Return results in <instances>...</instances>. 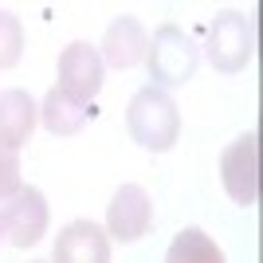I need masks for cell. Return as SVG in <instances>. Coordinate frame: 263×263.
I'll return each mask as SVG.
<instances>
[{
	"instance_id": "2e32d148",
	"label": "cell",
	"mask_w": 263,
	"mask_h": 263,
	"mask_svg": "<svg viewBox=\"0 0 263 263\" xmlns=\"http://www.w3.org/2000/svg\"><path fill=\"white\" fill-rule=\"evenodd\" d=\"M32 263H44V259H32Z\"/></svg>"
},
{
	"instance_id": "30bf717a",
	"label": "cell",
	"mask_w": 263,
	"mask_h": 263,
	"mask_svg": "<svg viewBox=\"0 0 263 263\" xmlns=\"http://www.w3.org/2000/svg\"><path fill=\"white\" fill-rule=\"evenodd\" d=\"M145 51H149V35L134 16L114 20L106 28V35H102V63H110V67H122V71L138 67L145 59Z\"/></svg>"
},
{
	"instance_id": "ba28073f",
	"label": "cell",
	"mask_w": 263,
	"mask_h": 263,
	"mask_svg": "<svg viewBox=\"0 0 263 263\" xmlns=\"http://www.w3.org/2000/svg\"><path fill=\"white\" fill-rule=\"evenodd\" d=\"M51 263H110V236L95 220H71L55 240Z\"/></svg>"
},
{
	"instance_id": "8fae6325",
	"label": "cell",
	"mask_w": 263,
	"mask_h": 263,
	"mask_svg": "<svg viewBox=\"0 0 263 263\" xmlns=\"http://www.w3.org/2000/svg\"><path fill=\"white\" fill-rule=\"evenodd\" d=\"M87 114H95V110L79 106V102H71L67 95H59V90H47L44 106H40V118H44V126L51 134H59V138H71V134L83 130V122H87Z\"/></svg>"
},
{
	"instance_id": "4fadbf2b",
	"label": "cell",
	"mask_w": 263,
	"mask_h": 263,
	"mask_svg": "<svg viewBox=\"0 0 263 263\" xmlns=\"http://www.w3.org/2000/svg\"><path fill=\"white\" fill-rule=\"evenodd\" d=\"M20 55H24V24L16 12L0 8V71L16 67Z\"/></svg>"
},
{
	"instance_id": "5b68a950",
	"label": "cell",
	"mask_w": 263,
	"mask_h": 263,
	"mask_svg": "<svg viewBox=\"0 0 263 263\" xmlns=\"http://www.w3.org/2000/svg\"><path fill=\"white\" fill-rule=\"evenodd\" d=\"M55 90L67 95L71 102H79V106H87V102L102 90V55H99V47L83 44V40L71 44V47H63Z\"/></svg>"
},
{
	"instance_id": "52a82bcc",
	"label": "cell",
	"mask_w": 263,
	"mask_h": 263,
	"mask_svg": "<svg viewBox=\"0 0 263 263\" xmlns=\"http://www.w3.org/2000/svg\"><path fill=\"white\" fill-rule=\"evenodd\" d=\"M149 224H154V204L145 197V189L142 185H122L114 193V200H110V209H106V236H114L122 243H134L149 232Z\"/></svg>"
},
{
	"instance_id": "3957f363",
	"label": "cell",
	"mask_w": 263,
	"mask_h": 263,
	"mask_svg": "<svg viewBox=\"0 0 263 263\" xmlns=\"http://www.w3.org/2000/svg\"><path fill=\"white\" fill-rule=\"evenodd\" d=\"M255 55V28L243 12H220L209 28V63L224 75H236Z\"/></svg>"
},
{
	"instance_id": "7a4b0ae2",
	"label": "cell",
	"mask_w": 263,
	"mask_h": 263,
	"mask_svg": "<svg viewBox=\"0 0 263 263\" xmlns=\"http://www.w3.org/2000/svg\"><path fill=\"white\" fill-rule=\"evenodd\" d=\"M197 44L189 40L177 24H161L149 40V51H145V63H149V75H154L157 90L161 87H181L197 75Z\"/></svg>"
},
{
	"instance_id": "6da1fadb",
	"label": "cell",
	"mask_w": 263,
	"mask_h": 263,
	"mask_svg": "<svg viewBox=\"0 0 263 263\" xmlns=\"http://www.w3.org/2000/svg\"><path fill=\"white\" fill-rule=\"evenodd\" d=\"M126 130L142 149H154V154H165L173 149L177 138H181V114H177V102L157 87H145L130 99V110H126Z\"/></svg>"
},
{
	"instance_id": "8992f818",
	"label": "cell",
	"mask_w": 263,
	"mask_h": 263,
	"mask_svg": "<svg viewBox=\"0 0 263 263\" xmlns=\"http://www.w3.org/2000/svg\"><path fill=\"white\" fill-rule=\"evenodd\" d=\"M0 224H4V240L16 248H32L44 240L47 232V200L35 185L20 189L8 204H0Z\"/></svg>"
},
{
	"instance_id": "9a60e30c",
	"label": "cell",
	"mask_w": 263,
	"mask_h": 263,
	"mask_svg": "<svg viewBox=\"0 0 263 263\" xmlns=\"http://www.w3.org/2000/svg\"><path fill=\"white\" fill-rule=\"evenodd\" d=\"M0 243H4V224H0Z\"/></svg>"
},
{
	"instance_id": "7c38bea8",
	"label": "cell",
	"mask_w": 263,
	"mask_h": 263,
	"mask_svg": "<svg viewBox=\"0 0 263 263\" xmlns=\"http://www.w3.org/2000/svg\"><path fill=\"white\" fill-rule=\"evenodd\" d=\"M165 263H224V252L216 248V240L209 232L185 228V232H177V240L169 243Z\"/></svg>"
},
{
	"instance_id": "277c9868",
	"label": "cell",
	"mask_w": 263,
	"mask_h": 263,
	"mask_svg": "<svg viewBox=\"0 0 263 263\" xmlns=\"http://www.w3.org/2000/svg\"><path fill=\"white\" fill-rule=\"evenodd\" d=\"M220 181H224V193L236 204H255L259 200V138L252 130L240 134L220 154Z\"/></svg>"
},
{
	"instance_id": "9c48e42d",
	"label": "cell",
	"mask_w": 263,
	"mask_h": 263,
	"mask_svg": "<svg viewBox=\"0 0 263 263\" xmlns=\"http://www.w3.org/2000/svg\"><path fill=\"white\" fill-rule=\"evenodd\" d=\"M35 118H40V110H35L32 95L20 87H12L0 95V149H20V145H28V138H32L35 130Z\"/></svg>"
},
{
	"instance_id": "5bb4252c",
	"label": "cell",
	"mask_w": 263,
	"mask_h": 263,
	"mask_svg": "<svg viewBox=\"0 0 263 263\" xmlns=\"http://www.w3.org/2000/svg\"><path fill=\"white\" fill-rule=\"evenodd\" d=\"M20 189H24V181H20V157L12 154V149H0V204H8Z\"/></svg>"
}]
</instances>
